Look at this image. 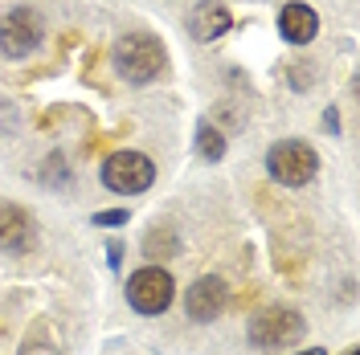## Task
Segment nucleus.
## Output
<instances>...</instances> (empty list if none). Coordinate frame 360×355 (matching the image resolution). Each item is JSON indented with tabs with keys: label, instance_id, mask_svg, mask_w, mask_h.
<instances>
[{
	"label": "nucleus",
	"instance_id": "obj_1",
	"mask_svg": "<svg viewBox=\"0 0 360 355\" xmlns=\"http://www.w3.org/2000/svg\"><path fill=\"white\" fill-rule=\"evenodd\" d=\"M115 69L119 78H127L131 86H143V82H156L160 74L168 69V49L160 37L152 33H131L115 45Z\"/></svg>",
	"mask_w": 360,
	"mask_h": 355
},
{
	"label": "nucleus",
	"instance_id": "obj_2",
	"mask_svg": "<svg viewBox=\"0 0 360 355\" xmlns=\"http://www.w3.org/2000/svg\"><path fill=\"white\" fill-rule=\"evenodd\" d=\"M266 172L278 180V184H287V188H303V184L319 172V156H315L311 143L283 139V143H274V147H270Z\"/></svg>",
	"mask_w": 360,
	"mask_h": 355
},
{
	"label": "nucleus",
	"instance_id": "obj_3",
	"mask_svg": "<svg viewBox=\"0 0 360 355\" xmlns=\"http://www.w3.org/2000/svg\"><path fill=\"white\" fill-rule=\"evenodd\" d=\"M172 298H176V282H172L168 269L148 266V269H135L127 278V302L139 314H164L172 307Z\"/></svg>",
	"mask_w": 360,
	"mask_h": 355
},
{
	"label": "nucleus",
	"instance_id": "obj_4",
	"mask_svg": "<svg viewBox=\"0 0 360 355\" xmlns=\"http://www.w3.org/2000/svg\"><path fill=\"white\" fill-rule=\"evenodd\" d=\"M152 180H156V168H152V159L139 156V152H115V156L103 159V184L111 192L135 196V192H148Z\"/></svg>",
	"mask_w": 360,
	"mask_h": 355
},
{
	"label": "nucleus",
	"instance_id": "obj_5",
	"mask_svg": "<svg viewBox=\"0 0 360 355\" xmlns=\"http://www.w3.org/2000/svg\"><path fill=\"white\" fill-rule=\"evenodd\" d=\"M299 335H303V314L291 311V307H270L266 314H258V319L250 323V343L262 347V351H270V347H287V343H295Z\"/></svg>",
	"mask_w": 360,
	"mask_h": 355
},
{
	"label": "nucleus",
	"instance_id": "obj_6",
	"mask_svg": "<svg viewBox=\"0 0 360 355\" xmlns=\"http://www.w3.org/2000/svg\"><path fill=\"white\" fill-rule=\"evenodd\" d=\"M41 45V21L33 8H13L0 21V53L4 58H29Z\"/></svg>",
	"mask_w": 360,
	"mask_h": 355
},
{
	"label": "nucleus",
	"instance_id": "obj_7",
	"mask_svg": "<svg viewBox=\"0 0 360 355\" xmlns=\"http://www.w3.org/2000/svg\"><path fill=\"white\" fill-rule=\"evenodd\" d=\"M225 302H229V286H225L221 278H197L188 294H184V307H188V319H197V323H213L217 314L225 311Z\"/></svg>",
	"mask_w": 360,
	"mask_h": 355
},
{
	"label": "nucleus",
	"instance_id": "obj_8",
	"mask_svg": "<svg viewBox=\"0 0 360 355\" xmlns=\"http://www.w3.org/2000/svg\"><path fill=\"white\" fill-rule=\"evenodd\" d=\"M229 25H233V17H229V8H225L221 0H201V4L188 13V33H193L197 41L221 37V33H229Z\"/></svg>",
	"mask_w": 360,
	"mask_h": 355
},
{
	"label": "nucleus",
	"instance_id": "obj_9",
	"mask_svg": "<svg viewBox=\"0 0 360 355\" xmlns=\"http://www.w3.org/2000/svg\"><path fill=\"white\" fill-rule=\"evenodd\" d=\"M33 245V221L17 204H0V249L8 253H25Z\"/></svg>",
	"mask_w": 360,
	"mask_h": 355
},
{
	"label": "nucleus",
	"instance_id": "obj_10",
	"mask_svg": "<svg viewBox=\"0 0 360 355\" xmlns=\"http://www.w3.org/2000/svg\"><path fill=\"white\" fill-rule=\"evenodd\" d=\"M278 33H283L291 45H307L315 33H319L315 8H307V4H287V8L278 13Z\"/></svg>",
	"mask_w": 360,
	"mask_h": 355
},
{
	"label": "nucleus",
	"instance_id": "obj_11",
	"mask_svg": "<svg viewBox=\"0 0 360 355\" xmlns=\"http://www.w3.org/2000/svg\"><path fill=\"white\" fill-rule=\"evenodd\" d=\"M197 152H201L209 163H217V159L225 156V135L217 131V127H209V123H201V131H197Z\"/></svg>",
	"mask_w": 360,
	"mask_h": 355
},
{
	"label": "nucleus",
	"instance_id": "obj_12",
	"mask_svg": "<svg viewBox=\"0 0 360 355\" xmlns=\"http://www.w3.org/2000/svg\"><path fill=\"white\" fill-rule=\"evenodd\" d=\"M164 253H176V237H172L168 229H156V233L148 237V257H164Z\"/></svg>",
	"mask_w": 360,
	"mask_h": 355
},
{
	"label": "nucleus",
	"instance_id": "obj_13",
	"mask_svg": "<svg viewBox=\"0 0 360 355\" xmlns=\"http://www.w3.org/2000/svg\"><path fill=\"white\" fill-rule=\"evenodd\" d=\"M21 355H62V351H58V347H53V343H49L45 335H37V331H33L29 339H25Z\"/></svg>",
	"mask_w": 360,
	"mask_h": 355
},
{
	"label": "nucleus",
	"instance_id": "obj_14",
	"mask_svg": "<svg viewBox=\"0 0 360 355\" xmlns=\"http://www.w3.org/2000/svg\"><path fill=\"white\" fill-rule=\"evenodd\" d=\"M127 208H107V213H94V225H127Z\"/></svg>",
	"mask_w": 360,
	"mask_h": 355
},
{
	"label": "nucleus",
	"instance_id": "obj_15",
	"mask_svg": "<svg viewBox=\"0 0 360 355\" xmlns=\"http://www.w3.org/2000/svg\"><path fill=\"white\" fill-rule=\"evenodd\" d=\"M107 257H111V269H119V257H123V245H119V241H111V245H107Z\"/></svg>",
	"mask_w": 360,
	"mask_h": 355
},
{
	"label": "nucleus",
	"instance_id": "obj_16",
	"mask_svg": "<svg viewBox=\"0 0 360 355\" xmlns=\"http://www.w3.org/2000/svg\"><path fill=\"white\" fill-rule=\"evenodd\" d=\"M299 355H323V351H319V347H311V351H299Z\"/></svg>",
	"mask_w": 360,
	"mask_h": 355
},
{
	"label": "nucleus",
	"instance_id": "obj_17",
	"mask_svg": "<svg viewBox=\"0 0 360 355\" xmlns=\"http://www.w3.org/2000/svg\"><path fill=\"white\" fill-rule=\"evenodd\" d=\"M348 355H356V351H348Z\"/></svg>",
	"mask_w": 360,
	"mask_h": 355
}]
</instances>
